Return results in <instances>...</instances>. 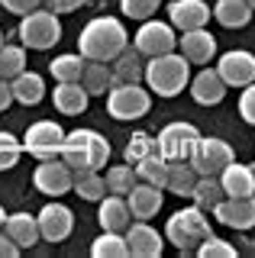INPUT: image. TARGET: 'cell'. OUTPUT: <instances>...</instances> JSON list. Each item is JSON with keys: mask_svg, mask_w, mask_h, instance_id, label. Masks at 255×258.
I'll return each instance as SVG.
<instances>
[{"mask_svg": "<svg viewBox=\"0 0 255 258\" xmlns=\"http://www.w3.org/2000/svg\"><path fill=\"white\" fill-rule=\"evenodd\" d=\"M4 232L17 242L20 248H33L39 242V223H36V216H29V213H10L4 220Z\"/></svg>", "mask_w": 255, "mask_h": 258, "instance_id": "25", "label": "cell"}, {"mask_svg": "<svg viewBox=\"0 0 255 258\" xmlns=\"http://www.w3.org/2000/svg\"><path fill=\"white\" fill-rule=\"evenodd\" d=\"M123 239L130 255L136 258H158L165 248V236L155 226H149V220H130V226L123 229Z\"/></svg>", "mask_w": 255, "mask_h": 258, "instance_id": "13", "label": "cell"}, {"mask_svg": "<svg viewBox=\"0 0 255 258\" xmlns=\"http://www.w3.org/2000/svg\"><path fill=\"white\" fill-rule=\"evenodd\" d=\"M220 184H223V194L226 197H252L255 194V177H252V168L242 165V161H229L226 168L217 174Z\"/></svg>", "mask_w": 255, "mask_h": 258, "instance_id": "22", "label": "cell"}, {"mask_svg": "<svg viewBox=\"0 0 255 258\" xmlns=\"http://www.w3.org/2000/svg\"><path fill=\"white\" fill-rule=\"evenodd\" d=\"M71 190H75L81 200H91V204H97L103 194H107V181H103L100 171H94V168H84V171H75Z\"/></svg>", "mask_w": 255, "mask_h": 258, "instance_id": "28", "label": "cell"}, {"mask_svg": "<svg viewBox=\"0 0 255 258\" xmlns=\"http://www.w3.org/2000/svg\"><path fill=\"white\" fill-rule=\"evenodd\" d=\"M158 7H162V0H119V10H123L126 20H149V16L158 13Z\"/></svg>", "mask_w": 255, "mask_h": 258, "instance_id": "38", "label": "cell"}, {"mask_svg": "<svg viewBox=\"0 0 255 258\" xmlns=\"http://www.w3.org/2000/svg\"><path fill=\"white\" fill-rule=\"evenodd\" d=\"M136 177L146 184H155V187L165 190V174H168V158L162 155V152H149L146 158H139L136 165Z\"/></svg>", "mask_w": 255, "mask_h": 258, "instance_id": "29", "label": "cell"}, {"mask_svg": "<svg viewBox=\"0 0 255 258\" xmlns=\"http://www.w3.org/2000/svg\"><path fill=\"white\" fill-rule=\"evenodd\" d=\"M17 255H20V245L7 232H0V258H17Z\"/></svg>", "mask_w": 255, "mask_h": 258, "instance_id": "43", "label": "cell"}, {"mask_svg": "<svg viewBox=\"0 0 255 258\" xmlns=\"http://www.w3.org/2000/svg\"><path fill=\"white\" fill-rule=\"evenodd\" d=\"M223 197H226V194H223V184H220L217 174H201L197 184H194V194H190L194 207H201V210H213Z\"/></svg>", "mask_w": 255, "mask_h": 258, "instance_id": "31", "label": "cell"}, {"mask_svg": "<svg viewBox=\"0 0 255 258\" xmlns=\"http://www.w3.org/2000/svg\"><path fill=\"white\" fill-rule=\"evenodd\" d=\"M23 158V139H17L13 133L0 129V171L17 168V161Z\"/></svg>", "mask_w": 255, "mask_h": 258, "instance_id": "36", "label": "cell"}, {"mask_svg": "<svg viewBox=\"0 0 255 258\" xmlns=\"http://www.w3.org/2000/svg\"><path fill=\"white\" fill-rule=\"evenodd\" d=\"M130 45V32L116 16H94L78 36V48L87 61H113Z\"/></svg>", "mask_w": 255, "mask_h": 258, "instance_id": "1", "label": "cell"}, {"mask_svg": "<svg viewBox=\"0 0 255 258\" xmlns=\"http://www.w3.org/2000/svg\"><path fill=\"white\" fill-rule=\"evenodd\" d=\"M20 42H23V48H36V52L55 48L61 42L58 13L45 10V7H36V10H29L26 16H20Z\"/></svg>", "mask_w": 255, "mask_h": 258, "instance_id": "5", "label": "cell"}, {"mask_svg": "<svg viewBox=\"0 0 255 258\" xmlns=\"http://www.w3.org/2000/svg\"><path fill=\"white\" fill-rule=\"evenodd\" d=\"M42 7L61 16V13H75L78 7H84V0H42Z\"/></svg>", "mask_w": 255, "mask_h": 258, "instance_id": "42", "label": "cell"}, {"mask_svg": "<svg viewBox=\"0 0 255 258\" xmlns=\"http://www.w3.org/2000/svg\"><path fill=\"white\" fill-rule=\"evenodd\" d=\"M168 23L174 26V32L201 29L210 23V7L204 0H174V4H168Z\"/></svg>", "mask_w": 255, "mask_h": 258, "instance_id": "19", "label": "cell"}, {"mask_svg": "<svg viewBox=\"0 0 255 258\" xmlns=\"http://www.w3.org/2000/svg\"><path fill=\"white\" fill-rule=\"evenodd\" d=\"M233 158H236V152H233V145H229L226 139H217V136H201L187 161L194 165L197 174H220Z\"/></svg>", "mask_w": 255, "mask_h": 258, "instance_id": "10", "label": "cell"}, {"mask_svg": "<svg viewBox=\"0 0 255 258\" xmlns=\"http://www.w3.org/2000/svg\"><path fill=\"white\" fill-rule=\"evenodd\" d=\"M52 103L58 113L65 116H81L91 103V94L84 91L81 81H55V91H52Z\"/></svg>", "mask_w": 255, "mask_h": 258, "instance_id": "20", "label": "cell"}, {"mask_svg": "<svg viewBox=\"0 0 255 258\" xmlns=\"http://www.w3.org/2000/svg\"><path fill=\"white\" fill-rule=\"evenodd\" d=\"M39 223V239L45 242H65L71 236V229H75V213L65 207V204H45L42 210H39L36 216Z\"/></svg>", "mask_w": 255, "mask_h": 258, "instance_id": "14", "label": "cell"}, {"mask_svg": "<svg viewBox=\"0 0 255 258\" xmlns=\"http://www.w3.org/2000/svg\"><path fill=\"white\" fill-rule=\"evenodd\" d=\"M165 204V194L162 187H155V184H146V181H136L126 194V207H130L133 220H152V216L162 210Z\"/></svg>", "mask_w": 255, "mask_h": 258, "instance_id": "18", "label": "cell"}, {"mask_svg": "<svg viewBox=\"0 0 255 258\" xmlns=\"http://www.w3.org/2000/svg\"><path fill=\"white\" fill-rule=\"evenodd\" d=\"M61 142H65V129L55 119H36L23 136V152H29L33 158H58Z\"/></svg>", "mask_w": 255, "mask_h": 258, "instance_id": "9", "label": "cell"}, {"mask_svg": "<svg viewBox=\"0 0 255 258\" xmlns=\"http://www.w3.org/2000/svg\"><path fill=\"white\" fill-rule=\"evenodd\" d=\"M81 84L91 97H103L113 87V75H110V64L107 61H87L84 64V75H81Z\"/></svg>", "mask_w": 255, "mask_h": 258, "instance_id": "30", "label": "cell"}, {"mask_svg": "<svg viewBox=\"0 0 255 258\" xmlns=\"http://www.w3.org/2000/svg\"><path fill=\"white\" fill-rule=\"evenodd\" d=\"M197 139H201V129L187 119H178V123H168L158 133V152H162L168 161H187L190 152H194Z\"/></svg>", "mask_w": 255, "mask_h": 258, "instance_id": "8", "label": "cell"}, {"mask_svg": "<svg viewBox=\"0 0 255 258\" xmlns=\"http://www.w3.org/2000/svg\"><path fill=\"white\" fill-rule=\"evenodd\" d=\"M130 220H133V213H130V207H126L123 194H103V197L97 200V223H100V229L123 232L126 226H130Z\"/></svg>", "mask_w": 255, "mask_h": 258, "instance_id": "21", "label": "cell"}, {"mask_svg": "<svg viewBox=\"0 0 255 258\" xmlns=\"http://www.w3.org/2000/svg\"><path fill=\"white\" fill-rule=\"evenodd\" d=\"M149 152H158V142H155L149 133H136L130 142H126V152H123V155H126V161H130V165H136V161L146 158Z\"/></svg>", "mask_w": 255, "mask_h": 258, "instance_id": "39", "label": "cell"}, {"mask_svg": "<svg viewBox=\"0 0 255 258\" xmlns=\"http://www.w3.org/2000/svg\"><path fill=\"white\" fill-rule=\"evenodd\" d=\"M10 91H13V100L17 103L36 107V103L45 100V78L26 68V71H20L17 78H10Z\"/></svg>", "mask_w": 255, "mask_h": 258, "instance_id": "23", "label": "cell"}, {"mask_svg": "<svg viewBox=\"0 0 255 258\" xmlns=\"http://www.w3.org/2000/svg\"><path fill=\"white\" fill-rule=\"evenodd\" d=\"M217 75L223 78L226 87H245L255 81V55L245 48H229L220 55L217 61Z\"/></svg>", "mask_w": 255, "mask_h": 258, "instance_id": "12", "label": "cell"}, {"mask_svg": "<svg viewBox=\"0 0 255 258\" xmlns=\"http://www.w3.org/2000/svg\"><path fill=\"white\" fill-rule=\"evenodd\" d=\"M133 48L142 55V58H152V55H165L178 48V32H174L171 23H162L155 16L142 20V26L133 36Z\"/></svg>", "mask_w": 255, "mask_h": 258, "instance_id": "7", "label": "cell"}, {"mask_svg": "<svg viewBox=\"0 0 255 258\" xmlns=\"http://www.w3.org/2000/svg\"><path fill=\"white\" fill-rule=\"evenodd\" d=\"M178 52L184 55L190 64H210L217 58V39L210 36V29H184L178 39Z\"/></svg>", "mask_w": 255, "mask_h": 258, "instance_id": "16", "label": "cell"}, {"mask_svg": "<svg viewBox=\"0 0 255 258\" xmlns=\"http://www.w3.org/2000/svg\"><path fill=\"white\" fill-rule=\"evenodd\" d=\"M10 103H13L10 81H7V78H0V113H4V110H10Z\"/></svg>", "mask_w": 255, "mask_h": 258, "instance_id": "44", "label": "cell"}, {"mask_svg": "<svg viewBox=\"0 0 255 258\" xmlns=\"http://www.w3.org/2000/svg\"><path fill=\"white\" fill-rule=\"evenodd\" d=\"M84 64L87 58L81 52H68V55H55V58L49 61V75L55 81H81L84 75Z\"/></svg>", "mask_w": 255, "mask_h": 258, "instance_id": "32", "label": "cell"}, {"mask_svg": "<svg viewBox=\"0 0 255 258\" xmlns=\"http://www.w3.org/2000/svg\"><path fill=\"white\" fill-rule=\"evenodd\" d=\"M110 64H113V68H110L113 84H139L142 81V68H146V64H142V55L133 45H126Z\"/></svg>", "mask_w": 255, "mask_h": 258, "instance_id": "24", "label": "cell"}, {"mask_svg": "<svg viewBox=\"0 0 255 258\" xmlns=\"http://www.w3.org/2000/svg\"><path fill=\"white\" fill-rule=\"evenodd\" d=\"M0 7L17 16H26L29 10H36V7H42V0H0Z\"/></svg>", "mask_w": 255, "mask_h": 258, "instance_id": "41", "label": "cell"}, {"mask_svg": "<svg viewBox=\"0 0 255 258\" xmlns=\"http://www.w3.org/2000/svg\"><path fill=\"white\" fill-rule=\"evenodd\" d=\"M204 236H210V220H207V213L194 204L178 210V213H171L168 223H165V239H168L178 252H194Z\"/></svg>", "mask_w": 255, "mask_h": 258, "instance_id": "4", "label": "cell"}, {"mask_svg": "<svg viewBox=\"0 0 255 258\" xmlns=\"http://www.w3.org/2000/svg\"><path fill=\"white\" fill-rule=\"evenodd\" d=\"M213 216L226 229H255V194L252 197H223L213 207Z\"/></svg>", "mask_w": 255, "mask_h": 258, "instance_id": "15", "label": "cell"}, {"mask_svg": "<svg viewBox=\"0 0 255 258\" xmlns=\"http://www.w3.org/2000/svg\"><path fill=\"white\" fill-rule=\"evenodd\" d=\"M142 81H146V87L158 97H178V94H184V87L190 81V61L178 48H174V52H165V55H152V58H146Z\"/></svg>", "mask_w": 255, "mask_h": 258, "instance_id": "2", "label": "cell"}, {"mask_svg": "<svg viewBox=\"0 0 255 258\" xmlns=\"http://www.w3.org/2000/svg\"><path fill=\"white\" fill-rule=\"evenodd\" d=\"M249 168H252V177H255V165H249Z\"/></svg>", "mask_w": 255, "mask_h": 258, "instance_id": "48", "label": "cell"}, {"mask_svg": "<svg viewBox=\"0 0 255 258\" xmlns=\"http://www.w3.org/2000/svg\"><path fill=\"white\" fill-rule=\"evenodd\" d=\"M20 71H26V48L23 45H0V78H17Z\"/></svg>", "mask_w": 255, "mask_h": 258, "instance_id": "35", "label": "cell"}, {"mask_svg": "<svg viewBox=\"0 0 255 258\" xmlns=\"http://www.w3.org/2000/svg\"><path fill=\"white\" fill-rule=\"evenodd\" d=\"M71 181H75V171L65 165L61 158H42L33 174V184L39 194L45 197H61V194L71 190Z\"/></svg>", "mask_w": 255, "mask_h": 258, "instance_id": "11", "label": "cell"}, {"mask_svg": "<svg viewBox=\"0 0 255 258\" xmlns=\"http://www.w3.org/2000/svg\"><path fill=\"white\" fill-rule=\"evenodd\" d=\"M197 174L190 161H168V174H165V190H171L174 197H187L194 194V184H197Z\"/></svg>", "mask_w": 255, "mask_h": 258, "instance_id": "26", "label": "cell"}, {"mask_svg": "<svg viewBox=\"0 0 255 258\" xmlns=\"http://www.w3.org/2000/svg\"><path fill=\"white\" fill-rule=\"evenodd\" d=\"M152 110V91L142 84H113L107 91V113L119 123L142 119Z\"/></svg>", "mask_w": 255, "mask_h": 258, "instance_id": "6", "label": "cell"}, {"mask_svg": "<svg viewBox=\"0 0 255 258\" xmlns=\"http://www.w3.org/2000/svg\"><path fill=\"white\" fill-rule=\"evenodd\" d=\"M91 255L94 258H123V255H130L123 232H107L103 229L100 236L91 242Z\"/></svg>", "mask_w": 255, "mask_h": 258, "instance_id": "33", "label": "cell"}, {"mask_svg": "<svg viewBox=\"0 0 255 258\" xmlns=\"http://www.w3.org/2000/svg\"><path fill=\"white\" fill-rule=\"evenodd\" d=\"M194 252L201 255V258H236V255H239L233 242H226V239L213 236V232H210V236H204V239H201V245H197Z\"/></svg>", "mask_w": 255, "mask_h": 258, "instance_id": "37", "label": "cell"}, {"mask_svg": "<svg viewBox=\"0 0 255 258\" xmlns=\"http://www.w3.org/2000/svg\"><path fill=\"white\" fill-rule=\"evenodd\" d=\"M239 116L249 126H255V81L242 87V97H239Z\"/></svg>", "mask_w": 255, "mask_h": 258, "instance_id": "40", "label": "cell"}, {"mask_svg": "<svg viewBox=\"0 0 255 258\" xmlns=\"http://www.w3.org/2000/svg\"><path fill=\"white\" fill-rule=\"evenodd\" d=\"M58 158L65 161L71 171H84V168L103 171L107 158H110V142L103 139L97 129H71V133H65Z\"/></svg>", "mask_w": 255, "mask_h": 258, "instance_id": "3", "label": "cell"}, {"mask_svg": "<svg viewBox=\"0 0 255 258\" xmlns=\"http://www.w3.org/2000/svg\"><path fill=\"white\" fill-rule=\"evenodd\" d=\"M0 45H4V29H0Z\"/></svg>", "mask_w": 255, "mask_h": 258, "instance_id": "47", "label": "cell"}, {"mask_svg": "<svg viewBox=\"0 0 255 258\" xmlns=\"http://www.w3.org/2000/svg\"><path fill=\"white\" fill-rule=\"evenodd\" d=\"M103 181H107V194H130V187L139 181L136 177V168L126 161V165H113V168H107V174H103Z\"/></svg>", "mask_w": 255, "mask_h": 258, "instance_id": "34", "label": "cell"}, {"mask_svg": "<svg viewBox=\"0 0 255 258\" xmlns=\"http://www.w3.org/2000/svg\"><path fill=\"white\" fill-rule=\"evenodd\" d=\"M187 91L194 97V103H201V107H217V103H223V97H226L229 87L223 84L217 68H201L197 75H190Z\"/></svg>", "mask_w": 255, "mask_h": 258, "instance_id": "17", "label": "cell"}, {"mask_svg": "<svg viewBox=\"0 0 255 258\" xmlns=\"http://www.w3.org/2000/svg\"><path fill=\"white\" fill-rule=\"evenodd\" d=\"M210 13H213V20L226 29H242V26L252 23V7L245 4V0H217V7H213Z\"/></svg>", "mask_w": 255, "mask_h": 258, "instance_id": "27", "label": "cell"}, {"mask_svg": "<svg viewBox=\"0 0 255 258\" xmlns=\"http://www.w3.org/2000/svg\"><path fill=\"white\" fill-rule=\"evenodd\" d=\"M245 4H249V7H252V13H255V0H245Z\"/></svg>", "mask_w": 255, "mask_h": 258, "instance_id": "46", "label": "cell"}, {"mask_svg": "<svg viewBox=\"0 0 255 258\" xmlns=\"http://www.w3.org/2000/svg\"><path fill=\"white\" fill-rule=\"evenodd\" d=\"M4 220H7V210H4V207H0V226H4Z\"/></svg>", "mask_w": 255, "mask_h": 258, "instance_id": "45", "label": "cell"}]
</instances>
